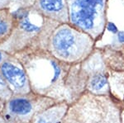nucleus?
I'll return each mask as SVG.
<instances>
[{
  "mask_svg": "<svg viewBox=\"0 0 124 123\" xmlns=\"http://www.w3.org/2000/svg\"><path fill=\"white\" fill-rule=\"evenodd\" d=\"M54 53L64 60H74L78 54L76 36L71 30L61 29L54 36L52 40Z\"/></svg>",
  "mask_w": 124,
  "mask_h": 123,
  "instance_id": "3",
  "label": "nucleus"
},
{
  "mask_svg": "<svg viewBox=\"0 0 124 123\" xmlns=\"http://www.w3.org/2000/svg\"><path fill=\"white\" fill-rule=\"evenodd\" d=\"M0 74L13 95L26 94L31 92L28 74L18 59L8 56L0 66Z\"/></svg>",
  "mask_w": 124,
  "mask_h": 123,
  "instance_id": "2",
  "label": "nucleus"
},
{
  "mask_svg": "<svg viewBox=\"0 0 124 123\" xmlns=\"http://www.w3.org/2000/svg\"><path fill=\"white\" fill-rule=\"evenodd\" d=\"M70 104L57 102L35 115L31 123H62Z\"/></svg>",
  "mask_w": 124,
  "mask_h": 123,
  "instance_id": "5",
  "label": "nucleus"
},
{
  "mask_svg": "<svg viewBox=\"0 0 124 123\" xmlns=\"http://www.w3.org/2000/svg\"><path fill=\"white\" fill-rule=\"evenodd\" d=\"M7 57H8L7 55L4 54V53H3V51H0V66H1V65L3 64V62L5 60Z\"/></svg>",
  "mask_w": 124,
  "mask_h": 123,
  "instance_id": "12",
  "label": "nucleus"
},
{
  "mask_svg": "<svg viewBox=\"0 0 124 123\" xmlns=\"http://www.w3.org/2000/svg\"><path fill=\"white\" fill-rule=\"evenodd\" d=\"M57 101L34 94L13 95L3 103L1 112L5 123H31L35 115Z\"/></svg>",
  "mask_w": 124,
  "mask_h": 123,
  "instance_id": "1",
  "label": "nucleus"
},
{
  "mask_svg": "<svg viewBox=\"0 0 124 123\" xmlns=\"http://www.w3.org/2000/svg\"><path fill=\"white\" fill-rule=\"evenodd\" d=\"M108 30L110 31H112V32H113V33H116L117 31V27H116V26L112 22H109L108 24Z\"/></svg>",
  "mask_w": 124,
  "mask_h": 123,
  "instance_id": "11",
  "label": "nucleus"
},
{
  "mask_svg": "<svg viewBox=\"0 0 124 123\" xmlns=\"http://www.w3.org/2000/svg\"><path fill=\"white\" fill-rule=\"evenodd\" d=\"M9 33V26L3 20H0V42L7 38Z\"/></svg>",
  "mask_w": 124,
  "mask_h": 123,
  "instance_id": "10",
  "label": "nucleus"
},
{
  "mask_svg": "<svg viewBox=\"0 0 124 123\" xmlns=\"http://www.w3.org/2000/svg\"><path fill=\"white\" fill-rule=\"evenodd\" d=\"M0 123H5L4 120H3V116H2V115H1V113H0Z\"/></svg>",
  "mask_w": 124,
  "mask_h": 123,
  "instance_id": "15",
  "label": "nucleus"
},
{
  "mask_svg": "<svg viewBox=\"0 0 124 123\" xmlns=\"http://www.w3.org/2000/svg\"><path fill=\"white\" fill-rule=\"evenodd\" d=\"M13 96V92L6 83L5 79L0 74V101L4 103Z\"/></svg>",
  "mask_w": 124,
  "mask_h": 123,
  "instance_id": "6",
  "label": "nucleus"
},
{
  "mask_svg": "<svg viewBox=\"0 0 124 123\" xmlns=\"http://www.w3.org/2000/svg\"><path fill=\"white\" fill-rule=\"evenodd\" d=\"M3 102L0 101V113H1L2 110H3Z\"/></svg>",
  "mask_w": 124,
  "mask_h": 123,
  "instance_id": "14",
  "label": "nucleus"
},
{
  "mask_svg": "<svg viewBox=\"0 0 124 123\" xmlns=\"http://www.w3.org/2000/svg\"><path fill=\"white\" fill-rule=\"evenodd\" d=\"M41 4L47 11H59L62 7V0H41Z\"/></svg>",
  "mask_w": 124,
  "mask_h": 123,
  "instance_id": "7",
  "label": "nucleus"
},
{
  "mask_svg": "<svg viewBox=\"0 0 124 123\" xmlns=\"http://www.w3.org/2000/svg\"><path fill=\"white\" fill-rule=\"evenodd\" d=\"M118 40L120 42H124V32L123 31H120L118 32Z\"/></svg>",
  "mask_w": 124,
  "mask_h": 123,
  "instance_id": "13",
  "label": "nucleus"
},
{
  "mask_svg": "<svg viewBox=\"0 0 124 123\" xmlns=\"http://www.w3.org/2000/svg\"><path fill=\"white\" fill-rule=\"evenodd\" d=\"M103 4V0H75L73 4L71 19L84 29H91L96 13V7Z\"/></svg>",
  "mask_w": 124,
  "mask_h": 123,
  "instance_id": "4",
  "label": "nucleus"
},
{
  "mask_svg": "<svg viewBox=\"0 0 124 123\" xmlns=\"http://www.w3.org/2000/svg\"><path fill=\"white\" fill-rule=\"evenodd\" d=\"M20 27L21 28L25 31L26 32H28V33H31V32H36V31H38L40 28L37 26L31 24V22H29L28 19H23V21L21 22L20 23Z\"/></svg>",
  "mask_w": 124,
  "mask_h": 123,
  "instance_id": "9",
  "label": "nucleus"
},
{
  "mask_svg": "<svg viewBox=\"0 0 124 123\" xmlns=\"http://www.w3.org/2000/svg\"><path fill=\"white\" fill-rule=\"evenodd\" d=\"M106 78L103 75H97L91 81V87L93 90H99L106 84Z\"/></svg>",
  "mask_w": 124,
  "mask_h": 123,
  "instance_id": "8",
  "label": "nucleus"
}]
</instances>
